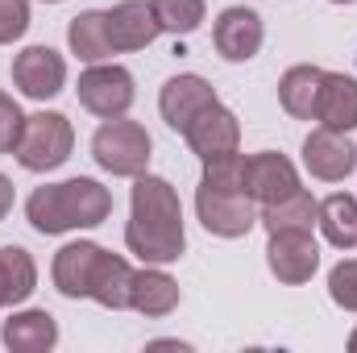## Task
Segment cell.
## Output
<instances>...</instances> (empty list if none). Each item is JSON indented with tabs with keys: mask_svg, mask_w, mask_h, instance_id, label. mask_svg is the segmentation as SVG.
Here are the masks:
<instances>
[{
	"mask_svg": "<svg viewBox=\"0 0 357 353\" xmlns=\"http://www.w3.org/2000/svg\"><path fill=\"white\" fill-rule=\"evenodd\" d=\"M262 42H266V25L245 4H229L212 25V46L225 63H250L262 50Z\"/></svg>",
	"mask_w": 357,
	"mask_h": 353,
	"instance_id": "7",
	"label": "cell"
},
{
	"mask_svg": "<svg viewBox=\"0 0 357 353\" xmlns=\"http://www.w3.org/2000/svg\"><path fill=\"white\" fill-rule=\"evenodd\" d=\"M0 341H4V350H13V353H50L59 345V320L46 308L13 312L4 320V329H0Z\"/></svg>",
	"mask_w": 357,
	"mask_h": 353,
	"instance_id": "16",
	"label": "cell"
},
{
	"mask_svg": "<svg viewBox=\"0 0 357 353\" xmlns=\"http://www.w3.org/2000/svg\"><path fill=\"white\" fill-rule=\"evenodd\" d=\"M320 80H324V67H312V63L287 67L282 80H278V104H282V112L295 117V121H312L316 117Z\"/></svg>",
	"mask_w": 357,
	"mask_h": 353,
	"instance_id": "20",
	"label": "cell"
},
{
	"mask_svg": "<svg viewBox=\"0 0 357 353\" xmlns=\"http://www.w3.org/2000/svg\"><path fill=\"white\" fill-rule=\"evenodd\" d=\"M150 8H154L158 29L162 33H175V38L195 33L204 25V13H208L204 0H150Z\"/></svg>",
	"mask_w": 357,
	"mask_h": 353,
	"instance_id": "25",
	"label": "cell"
},
{
	"mask_svg": "<svg viewBox=\"0 0 357 353\" xmlns=\"http://www.w3.org/2000/svg\"><path fill=\"white\" fill-rule=\"evenodd\" d=\"M150 154H154V142H150L146 125H137V121L112 117V121H104L91 133V158L100 163V171H108V175H116V179L146 175Z\"/></svg>",
	"mask_w": 357,
	"mask_h": 353,
	"instance_id": "3",
	"label": "cell"
},
{
	"mask_svg": "<svg viewBox=\"0 0 357 353\" xmlns=\"http://www.w3.org/2000/svg\"><path fill=\"white\" fill-rule=\"evenodd\" d=\"M299 191V171L287 154L278 150H262V154H250L245 158V195L254 204H278L287 195Z\"/></svg>",
	"mask_w": 357,
	"mask_h": 353,
	"instance_id": "12",
	"label": "cell"
},
{
	"mask_svg": "<svg viewBox=\"0 0 357 353\" xmlns=\"http://www.w3.org/2000/svg\"><path fill=\"white\" fill-rule=\"evenodd\" d=\"M13 200H17V187H13V179L0 175V220L13 212Z\"/></svg>",
	"mask_w": 357,
	"mask_h": 353,
	"instance_id": "30",
	"label": "cell"
},
{
	"mask_svg": "<svg viewBox=\"0 0 357 353\" xmlns=\"http://www.w3.org/2000/svg\"><path fill=\"white\" fill-rule=\"evenodd\" d=\"M104 21H108V42H112L116 54L146 50V46L162 33L158 21H154L150 0H121V4H112V8L104 13Z\"/></svg>",
	"mask_w": 357,
	"mask_h": 353,
	"instance_id": "14",
	"label": "cell"
},
{
	"mask_svg": "<svg viewBox=\"0 0 357 353\" xmlns=\"http://www.w3.org/2000/svg\"><path fill=\"white\" fill-rule=\"evenodd\" d=\"M104 246L96 241H71L54 254L50 262V278L59 287V295L67 299H88V287H91V270H96V258H100Z\"/></svg>",
	"mask_w": 357,
	"mask_h": 353,
	"instance_id": "17",
	"label": "cell"
},
{
	"mask_svg": "<svg viewBox=\"0 0 357 353\" xmlns=\"http://www.w3.org/2000/svg\"><path fill=\"white\" fill-rule=\"evenodd\" d=\"M266 266L278 283L299 287L320 270V246H316L312 233H270Z\"/></svg>",
	"mask_w": 357,
	"mask_h": 353,
	"instance_id": "11",
	"label": "cell"
},
{
	"mask_svg": "<svg viewBox=\"0 0 357 353\" xmlns=\"http://www.w3.org/2000/svg\"><path fill=\"white\" fill-rule=\"evenodd\" d=\"M46 4H63V0H46Z\"/></svg>",
	"mask_w": 357,
	"mask_h": 353,
	"instance_id": "33",
	"label": "cell"
},
{
	"mask_svg": "<svg viewBox=\"0 0 357 353\" xmlns=\"http://www.w3.org/2000/svg\"><path fill=\"white\" fill-rule=\"evenodd\" d=\"M349 350H357V329H354V337H349Z\"/></svg>",
	"mask_w": 357,
	"mask_h": 353,
	"instance_id": "31",
	"label": "cell"
},
{
	"mask_svg": "<svg viewBox=\"0 0 357 353\" xmlns=\"http://www.w3.org/2000/svg\"><path fill=\"white\" fill-rule=\"evenodd\" d=\"M328 299L345 312H357V258H341L328 270Z\"/></svg>",
	"mask_w": 357,
	"mask_h": 353,
	"instance_id": "27",
	"label": "cell"
},
{
	"mask_svg": "<svg viewBox=\"0 0 357 353\" xmlns=\"http://www.w3.org/2000/svg\"><path fill=\"white\" fill-rule=\"evenodd\" d=\"M75 96H79V104L91 117L112 121V117H125L133 108L137 88H133V75L121 63H91L79 75V84H75Z\"/></svg>",
	"mask_w": 357,
	"mask_h": 353,
	"instance_id": "5",
	"label": "cell"
},
{
	"mask_svg": "<svg viewBox=\"0 0 357 353\" xmlns=\"http://www.w3.org/2000/svg\"><path fill=\"white\" fill-rule=\"evenodd\" d=\"M129 308L150 316V320H162L178 308V283L162 270V266H146L133 274V295H129Z\"/></svg>",
	"mask_w": 357,
	"mask_h": 353,
	"instance_id": "19",
	"label": "cell"
},
{
	"mask_svg": "<svg viewBox=\"0 0 357 353\" xmlns=\"http://www.w3.org/2000/svg\"><path fill=\"white\" fill-rule=\"evenodd\" d=\"M333 4H357V0H333Z\"/></svg>",
	"mask_w": 357,
	"mask_h": 353,
	"instance_id": "32",
	"label": "cell"
},
{
	"mask_svg": "<svg viewBox=\"0 0 357 353\" xmlns=\"http://www.w3.org/2000/svg\"><path fill=\"white\" fill-rule=\"evenodd\" d=\"M303 167L320 183H341L357 171V146L349 142V133H337V129L320 125L303 142Z\"/></svg>",
	"mask_w": 357,
	"mask_h": 353,
	"instance_id": "9",
	"label": "cell"
},
{
	"mask_svg": "<svg viewBox=\"0 0 357 353\" xmlns=\"http://www.w3.org/2000/svg\"><path fill=\"white\" fill-rule=\"evenodd\" d=\"M312 121H320L324 129H337V133H354L357 129V75L324 71Z\"/></svg>",
	"mask_w": 357,
	"mask_h": 353,
	"instance_id": "15",
	"label": "cell"
},
{
	"mask_svg": "<svg viewBox=\"0 0 357 353\" xmlns=\"http://www.w3.org/2000/svg\"><path fill=\"white\" fill-rule=\"evenodd\" d=\"M133 274H137V270L125 262L121 254L100 250L96 270H91L88 299H96V303L108 308V312H125V308H129V295H133Z\"/></svg>",
	"mask_w": 357,
	"mask_h": 353,
	"instance_id": "18",
	"label": "cell"
},
{
	"mask_svg": "<svg viewBox=\"0 0 357 353\" xmlns=\"http://www.w3.org/2000/svg\"><path fill=\"white\" fill-rule=\"evenodd\" d=\"M13 84L29 100H54L67 88V59L50 46H25L13 59Z\"/></svg>",
	"mask_w": 357,
	"mask_h": 353,
	"instance_id": "8",
	"label": "cell"
},
{
	"mask_svg": "<svg viewBox=\"0 0 357 353\" xmlns=\"http://www.w3.org/2000/svg\"><path fill=\"white\" fill-rule=\"evenodd\" d=\"M67 46H71V54L79 59V63H108L116 50H112V42H108V21H104V13L100 8H88V13H79V17H71V25H67Z\"/></svg>",
	"mask_w": 357,
	"mask_h": 353,
	"instance_id": "24",
	"label": "cell"
},
{
	"mask_svg": "<svg viewBox=\"0 0 357 353\" xmlns=\"http://www.w3.org/2000/svg\"><path fill=\"white\" fill-rule=\"evenodd\" d=\"M125 246H129V254H137L146 266H171L187 254L183 204H178V191L162 175L133 179Z\"/></svg>",
	"mask_w": 357,
	"mask_h": 353,
	"instance_id": "1",
	"label": "cell"
},
{
	"mask_svg": "<svg viewBox=\"0 0 357 353\" xmlns=\"http://www.w3.org/2000/svg\"><path fill=\"white\" fill-rule=\"evenodd\" d=\"M29 29V0H0V46L21 42Z\"/></svg>",
	"mask_w": 357,
	"mask_h": 353,
	"instance_id": "29",
	"label": "cell"
},
{
	"mask_svg": "<svg viewBox=\"0 0 357 353\" xmlns=\"http://www.w3.org/2000/svg\"><path fill=\"white\" fill-rule=\"evenodd\" d=\"M21 129H25V112H21V104H17L8 91H0V154H13V150H17Z\"/></svg>",
	"mask_w": 357,
	"mask_h": 353,
	"instance_id": "28",
	"label": "cell"
},
{
	"mask_svg": "<svg viewBox=\"0 0 357 353\" xmlns=\"http://www.w3.org/2000/svg\"><path fill=\"white\" fill-rule=\"evenodd\" d=\"M316 216H320V200L299 187L295 195H287L278 204H266L258 212V225L266 233H312L316 229Z\"/></svg>",
	"mask_w": 357,
	"mask_h": 353,
	"instance_id": "21",
	"label": "cell"
},
{
	"mask_svg": "<svg viewBox=\"0 0 357 353\" xmlns=\"http://www.w3.org/2000/svg\"><path fill=\"white\" fill-rule=\"evenodd\" d=\"M199 183H208L216 191H245V154L229 150V154L204 158V179Z\"/></svg>",
	"mask_w": 357,
	"mask_h": 353,
	"instance_id": "26",
	"label": "cell"
},
{
	"mask_svg": "<svg viewBox=\"0 0 357 353\" xmlns=\"http://www.w3.org/2000/svg\"><path fill=\"white\" fill-rule=\"evenodd\" d=\"M38 287V262L25 246H0V308L25 303Z\"/></svg>",
	"mask_w": 357,
	"mask_h": 353,
	"instance_id": "22",
	"label": "cell"
},
{
	"mask_svg": "<svg viewBox=\"0 0 357 353\" xmlns=\"http://www.w3.org/2000/svg\"><path fill=\"white\" fill-rule=\"evenodd\" d=\"M220 96H216V88L204 80V75H171L167 84H162V91H158V112H162V121L175 129V133H183L208 104H216Z\"/></svg>",
	"mask_w": 357,
	"mask_h": 353,
	"instance_id": "13",
	"label": "cell"
},
{
	"mask_svg": "<svg viewBox=\"0 0 357 353\" xmlns=\"http://www.w3.org/2000/svg\"><path fill=\"white\" fill-rule=\"evenodd\" d=\"M75 150V125L63 117V112H33L25 117V129H21V142H17V163L33 175H46V171H59Z\"/></svg>",
	"mask_w": 357,
	"mask_h": 353,
	"instance_id": "4",
	"label": "cell"
},
{
	"mask_svg": "<svg viewBox=\"0 0 357 353\" xmlns=\"http://www.w3.org/2000/svg\"><path fill=\"white\" fill-rule=\"evenodd\" d=\"M195 216L212 237H225V241L245 237L258 225V208L245 191H216L208 183H199L195 191Z\"/></svg>",
	"mask_w": 357,
	"mask_h": 353,
	"instance_id": "6",
	"label": "cell"
},
{
	"mask_svg": "<svg viewBox=\"0 0 357 353\" xmlns=\"http://www.w3.org/2000/svg\"><path fill=\"white\" fill-rule=\"evenodd\" d=\"M316 225H320V233H324V241H328L333 250H345V254H349L357 246V195H349V191L324 195Z\"/></svg>",
	"mask_w": 357,
	"mask_h": 353,
	"instance_id": "23",
	"label": "cell"
},
{
	"mask_svg": "<svg viewBox=\"0 0 357 353\" xmlns=\"http://www.w3.org/2000/svg\"><path fill=\"white\" fill-rule=\"evenodd\" d=\"M183 142L191 146V154L204 163V158H216V154H229L241 146V121L233 108H225L220 100L208 104L187 129H183Z\"/></svg>",
	"mask_w": 357,
	"mask_h": 353,
	"instance_id": "10",
	"label": "cell"
},
{
	"mask_svg": "<svg viewBox=\"0 0 357 353\" xmlns=\"http://www.w3.org/2000/svg\"><path fill=\"white\" fill-rule=\"evenodd\" d=\"M108 216H112V191L88 175H75L67 183H46L25 200V220L42 237H59L71 229H96Z\"/></svg>",
	"mask_w": 357,
	"mask_h": 353,
	"instance_id": "2",
	"label": "cell"
}]
</instances>
